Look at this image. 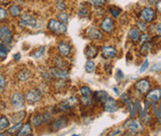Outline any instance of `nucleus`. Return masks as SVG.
Masks as SVG:
<instances>
[{"label": "nucleus", "instance_id": "1", "mask_svg": "<svg viewBox=\"0 0 161 136\" xmlns=\"http://www.w3.org/2000/svg\"><path fill=\"white\" fill-rule=\"evenodd\" d=\"M47 29L53 34L58 35H64L67 32L66 24L60 22L59 20L57 19H51L47 23Z\"/></svg>", "mask_w": 161, "mask_h": 136}, {"label": "nucleus", "instance_id": "2", "mask_svg": "<svg viewBox=\"0 0 161 136\" xmlns=\"http://www.w3.org/2000/svg\"><path fill=\"white\" fill-rule=\"evenodd\" d=\"M124 128L125 129H127L129 130L130 132L131 133H141L143 131L144 129V127H143V124L141 120H138V119H136V118H130V119H128L124 123Z\"/></svg>", "mask_w": 161, "mask_h": 136}, {"label": "nucleus", "instance_id": "3", "mask_svg": "<svg viewBox=\"0 0 161 136\" xmlns=\"http://www.w3.org/2000/svg\"><path fill=\"white\" fill-rule=\"evenodd\" d=\"M24 98L28 104H36L43 98V92L38 88H32L26 92Z\"/></svg>", "mask_w": 161, "mask_h": 136}, {"label": "nucleus", "instance_id": "4", "mask_svg": "<svg viewBox=\"0 0 161 136\" xmlns=\"http://www.w3.org/2000/svg\"><path fill=\"white\" fill-rule=\"evenodd\" d=\"M19 23L23 27L34 29V28H37L38 26V20L35 16L31 15V14L26 13V14H23V15H21Z\"/></svg>", "mask_w": 161, "mask_h": 136}, {"label": "nucleus", "instance_id": "5", "mask_svg": "<svg viewBox=\"0 0 161 136\" xmlns=\"http://www.w3.org/2000/svg\"><path fill=\"white\" fill-rule=\"evenodd\" d=\"M52 118V113L50 112H42V113H36L32 117V125L35 127H40L47 121H48Z\"/></svg>", "mask_w": 161, "mask_h": 136}, {"label": "nucleus", "instance_id": "6", "mask_svg": "<svg viewBox=\"0 0 161 136\" xmlns=\"http://www.w3.org/2000/svg\"><path fill=\"white\" fill-rule=\"evenodd\" d=\"M0 41L5 45H10L13 41V34L8 26L0 27Z\"/></svg>", "mask_w": 161, "mask_h": 136}, {"label": "nucleus", "instance_id": "7", "mask_svg": "<svg viewBox=\"0 0 161 136\" xmlns=\"http://www.w3.org/2000/svg\"><path fill=\"white\" fill-rule=\"evenodd\" d=\"M141 19L146 23H151L155 20L156 18V13L150 7H144V8L141 11Z\"/></svg>", "mask_w": 161, "mask_h": 136}, {"label": "nucleus", "instance_id": "8", "mask_svg": "<svg viewBox=\"0 0 161 136\" xmlns=\"http://www.w3.org/2000/svg\"><path fill=\"white\" fill-rule=\"evenodd\" d=\"M103 105V109L108 112H115L119 110V105L118 102L115 101V100L112 97H108L105 101L102 103Z\"/></svg>", "mask_w": 161, "mask_h": 136}, {"label": "nucleus", "instance_id": "9", "mask_svg": "<svg viewBox=\"0 0 161 136\" xmlns=\"http://www.w3.org/2000/svg\"><path fill=\"white\" fill-rule=\"evenodd\" d=\"M51 75L54 79H62V80H66L69 78V73L64 68H58V67H54L50 70Z\"/></svg>", "mask_w": 161, "mask_h": 136}, {"label": "nucleus", "instance_id": "10", "mask_svg": "<svg viewBox=\"0 0 161 136\" xmlns=\"http://www.w3.org/2000/svg\"><path fill=\"white\" fill-rule=\"evenodd\" d=\"M100 27H101V30L104 33L112 34V33L114 32V30H115V22L111 18L106 17V18H104L102 20Z\"/></svg>", "mask_w": 161, "mask_h": 136}, {"label": "nucleus", "instance_id": "11", "mask_svg": "<svg viewBox=\"0 0 161 136\" xmlns=\"http://www.w3.org/2000/svg\"><path fill=\"white\" fill-rule=\"evenodd\" d=\"M150 87H151V84L147 79H141L135 84L136 90L138 93H141V94H146V93H148V91L150 90Z\"/></svg>", "mask_w": 161, "mask_h": 136}, {"label": "nucleus", "instance_id": "12", "mask_svg": "<svg viewBox=\"0 0 161 136\" xmlns=\"http://www.w3.org/2000/svg\"><path fill=\"white\" fill-rule=\"evenodd\" d=\"M78 99L75 98V97H70L66 99L65 101H64L61 104L58 105V108L60 109V111L62 112H66V111H69L71 108L75 106L76 105L78 104Z\"/></svg>", "mask_w": 161, "mask_h": 136}, {"label": "nucleus", "instance_id": "13", "mask_svg": "<svg viewBox=\"0 0 161 136\" xmlns=\"http://www.w3.org/2000/svg\"><path fill=\"white\" fill-rule=\"evenodd\" d=\"M86 35L88 39L92 41H101L103 39V33L96 27H90L87 29Z\"/></svg>", "mask_w": 161, "mask_h": 136}, {"label": "nucleus", "instance_id": "14", "mask_svg": "<svg viewBox=\"0 0 161 136\" xmlns=\"http://www.w3.org/2000/svg\"><path fill=\"white\" fill-rule=\"evenodd\" d=\"M161 100V88H156L149 91L145 96V101L151 103H158Z\"/></svg>", "mask_w": 161, "mask_h": 136}, {"label": "nucleus", "instance_id": "15", "mask_svg": "<svg viewBox=\"0 0 161 136\" xmlns=\"http://www.w3.org/2000/svg\"><path fill=\"white\" fill-rule=\"evenodd\" d=\"M67 122H68V120L65 117H61L59 118H57L51 123V129L53 131H58L61 129V128L65 127Z\"/></svg>", "mask_w": 161, "mask_h": 136}, {"label": "nucleus", "instance_id": "16", "mask_svg": "<svg viewBox=\"0 0 161 136\" xmlns=\"http://www.w3.org/2000/svg\"><path fill=\"white\" fill-rule=\"evenodd\" d=\"M24 99L25 98L23 97V95L21 94V93L16 92V93H14L11 97V104L14 108L21 109L24 106Z\"/></svg>", "mask_w": 161, "mask_h": 136}, {"label": "nucleus", "instance_id": "17", "mask_svg": "<svg viewBox=\"0 0 161 136\" xmlns=\"http://www.w3.org/2000/svg\"><path fill=\"white\" fill-rule=\"evenodd\" d=\"M101 52H102V55L107 59L115 58V57L118 55V51L114 46H104L102 47Z\"/></svg>", "mask_w": 161, "mask_h": 136}, {"label": "nucleus", "instance_id": "18", "mask_svg": "<svg viewBox=\"0 0 161 136\" xmlns=\"http://www.w3.org/2000/svg\"><path fill=\"white\" fill-rule=\"evenodd\" d=\"M58 52L60 53V55L62 56H68L71 52V46L68 42L64 41H61L58 42Z\"/></svg>", "mask_w": 161, "mask_h": 136}, {"label": "nucleus", "instance_id": "19", "mask_svg": "<svg viewBox=\"0 0 161 136\" xmlns=\"http://www.w3.org/2000/svg\"><path fill=\"white\" fill-rule=\"evenodd\" d=\"M84 54H85L89 59L95 58L98 54V48L94 45H88L84 49Z\"/></svg>", "mask_w": 161, "mask_h": 136}, {"label": "nucleus", "instance_id": "20", "mask_svg": "<svg viewBox=\"0 0 161 136\" xmlns=\"http://www.w3.org/2000/svg\"><path fill=\"white\" fill-rule=\"evenodd\" d=\"M33 129H32V125L30 123H26L21 126L19 131L17 132V135L19 136H27V135H32Z\"/></svg>", "mask_w": 161, "mask_h": 136}, {"label": "nucleus", "instance_id": "21", "mask_svg": "<svg viewBox=\"0 0 161 136\" xmlns=\"http://www.w3.org/2000/svg\"><path fill=\"white\" fill-rule=\"evenodd\" d=\"M31 76H32V73H31V71L29 69H22V70H20L18 72V74H17L18 79L20 81H22V82L28 81L31 78Z\"/></svg>", "mask_w": 161, "mask_h": 136}, {"label": "nucleus", "instance_id": "22", "mask_svg": "<svg viewBox=\"0 0 161 136\" xmlns=\"http://www.w3.org/2000/svg\"><path fill=\"white\" fill-rule=\"evenodd\" d=\"M26 116H27L26 112H24V111H19L17 112H14V113L11 114V117H12L11 119H12L13 122L18 123V122H21V121H22L26 117Z\"/></svg>", "mask_w": 161, "mask_h": 136}, {"label": "nucleus", "instance_id": "23", "mask_svg": "<svg viewBox=\"0 0 161 136\" xmlns=\"http://www.w3.org/2000/svg\"><path fill=\"white\" fill-rule=\"evenodd\" d=\"M21 11L22 10H21V8L18 5L13 4L9 7V14L13 18H17V17L21 16Z\"/></svg>", "mask_w": 161, "mask_h": 136}, {"label": "nucleus", "instance_id": "24", "mask_svg": "<svg viewBox=\"0 0 161 136\" xmlns=\"http://www.w3.org/2000/svg\"><path fill=\"white\" fill-rule=\"evenodd\" d=\"M129 37L132 41H135V42L138 41L139 39H141V34L138 32V29H136V28L130 29L129 33Z\"/></svg>", "mask_w": 161, "mask_h": 136}, {"label": "nucleus", "instance_id": "25", "mask_svg": "<svg viewBox=\"0 0 161 136\" xmlns=\"http://www.w3.org/2000/svg\"><path fill=\"white\" fill-rule=\"evenodd\" d=\"M93 97H94L96 102H101V103H103L109 96H108V94L105 91H99V92H96L95 94L93 95Z\"/></svg>", "mask_w": 161, "mask_h": 136}, {"label": "nucleus", "instance_id": "26", "mask_svg": "<svg viewBox=\"0 0 161 136\" xmlns=\"http://www.w3.org/2000/svg\"><path fill=\"white\" fill-rule=\"evenodd\" d=\"M95 68H96L95 62L92 59H89V60L86 61V63H85V71L87 73H93Z\"/></svg>", "mask_w": 161, "mask_h": 136}, {"label": "nucleus", "instance_id": "27", "mask_svg": "<svg viewBox=\"0 0 161 136\" xmlns=\"http://www.w3.org/2000/svg\"><path fill=\"white\" fill-rule=\"evenodd\" d=\"M151 47H152L151 42H149V41L144 42V44H142V46L141 47V54L142 55H146L150 52Z\"/></svg>", "mask_w": 161, "mask_h": 136}, {"label": "nucleus", "instance_id": "28", "mask_svg": "<svg viewBox=\"0 0 161 136\" xmlns=\"http://www.w3.org/2000/svg\"><path fill=\"white\" fill-rule=\"evenodd\" d=\"M10 126V121L6 117H0V130H5Z\"/></svg>", "mask_w": 161, "mask_h": 136}, {"label": "nucleus", "instance_id": "29", "mask_svg": "<svg viewBox=\"0 0 161 136\" xmlns=\"http://www.w3.org/2000/svg\"><path fill=\"white\" fill-rule=\"evenodd\" d=\"M80 94L82 97H92V90L88 86H82L80 88Z\"/></svg>", "mask_w": 161, "mask_h": 136}, {"label": "nucleus", "instance_id": "30", "mask_svg": "<svg viewBox=\"0 0 161 136\" xmlns=\"http://www.w3.org/2000/svg\"><path fill=\"white\" fill-rule=\"evenodd\" d=\"M54 65H55V67H58V68H64V69H65V67H66V63H65V61L61 58L60 56H58V57H55L54 58Z\"/></svg>", "mask_w": 161, "mask_h": 136}, {"label": "nucleus", "instance_id": "31", "mask_svg": "<svg viewBox=\"0 0 161 136\" xmlns=\"http://www.w3.org/2000/svg\"><path fill=\"white\" fill-rule=\"evenodd\" d=\"M45 52H46V46H40L33 52L32 56L34 58H40V57H42L45 54Z\"/></svg>", "mask_w": 161, "mask_h": 136}, {"label": "nucleus", "instance_id": "32", "mask_svg": "<svg viewBox=\"0 0 161 136\" xmlns=\"http://www.w3.org/2000/svg\"><path fill=\"white\" fill-rule=\"evenodd\" d=\"M68 19H69V16H68V14L65 13V12H60L58 15V20H59L60 22L62 23H64V24H67L68 23Z\"/></svg>", "mask_w": 161, "mask_h": 136}, {"label": "nucleus", "instance_id": "33", "mask_svg": "<svg viewBox=\"0 0 161 136\" xmlns=\"http://www.w3.org/2000/svg\"><path fill=\"white\" fill-rule=\"evenodd\" d=\"M109 11H110V14L114 18H118L122 13V9L118 8V7H111V8L109 9Z\"/></svg>", "mask_w": 161, "mask_h": 136}, {"label": "nucleus", "instance_id": "34", "mask_svg": "<svg viewBox=\"0 0 161 136\" xmlns=\"http://www.w3.org/2000/svg\"><path fill=\"white\" fill-rule=\"evenodd\" d=\"M7 52H8V48L5 46V44H3V42L0 41V57H1V58L6 57Z\"/></svg>", "mask_w": 161, "mask_h": 136}, {"label": "nucleus", "instance_id": "35", "mask_svg": "<svg viewBox=\"0 0 161 136\" xmlns=\"http://www.w3.org/2000/svg\"><path fill=\"white\" fill-rule=\"evenodd\" d=\"M55 9L62 12V11H65L66 10V5L64 1H61V0H58V1L57 2V4H55Z\"/></svg>", "mask_w": 161, "mask_h": 136}, {"label": "nucleus", "instance_id": "36", "mask_svg": "<svg viewBox=\"0 0 161 136\" xmlns=\"http://www.w3.org/2000/svg\"><path fill=\"white\" fill-rule=\"evenodd\" d=\"M23 124L21 123V122H18L17 124H15L13 127H11V128H9L8 129V133L9 134H13V133H16L17 134V132L19 131V129L21 128V126H22Z\"/></svg>", "mask_w": 161, "mask_h": 136}, {"label": "nucleus", "instance_id": "37", "mask_svg": "<svg viewBox=\"0 0 161 136\" xmlns=\"http://www.w3.org/2000/svg\"><path fill=\"white\" fill-rule=\"evenodd\" d=\"M137 29H138V31L146 32L147 31V23L144 22V21H139L137 23Z\"/></svg>", "mask_w": 161, "mask_h": 136}, {"label": "nucleus", "instance_id": "38", "mask_svg": "<svg viewBox=\"0 0 161 136\" xmlns=\"http://www.w3.org/2000/svg\"><path fill=\"white\" fill-rule=\"evenodd\" d=\"M88 1L91 5H93L95 7H101L105 4L106 0H88Z\"/></svg>", "mask_w": 161, "mask_h": 136}, {"label": "nucleus", "instance_id": "39", "mask_svg": "<svg viewBox=\"0 0 161 136\" xmlns=\"http://www.w3.org/2000/svg\"><path fill=\"white\" fill-rule=\"evenodd\" d=\"M6 84H7V82H6L5 76L2 75V74H0V91H3L5 89Z\"/></svg>", "mask_w": 161, "mask_h": 136}, {"label": "nucleus", "instance_id": "40", "mask_svg": "<svg viewBox=\"0 0 161 136\" xmlns=\"http://www.w3.org/2000/svg\"><path fill=\"white\" fill-rule=\"evenodd\" d=\"M7 17H8V13H7V11L4 8H1V7H0V22L6 20Z\"/></svg>", "mask_w": 161, "mask_h": 136}, {"label": "nucleus", "instance_id": "41", "mask_svg": "<svg viewBox=\"0 0 161 136\" xmlns=\"http://www.w3.org/2000/svg\"><path fill=\"white\" fill-rule=\"evenodd\" d=\"M148 66H149V61H148V59H145L144 62H143V64H142V67H141V69H139V73H143L145 70H147Z\"/></svg>", "mask_w": 161, "mask_h": 136}, {"label": "nucleus", "instance_id": "42", "mask_svg": "<svg viewBox=\"0 0 161 136\" xmlns=\"http://www.w3.org/2000/svg\"><path fill=\"white\" fill-rule=\"evenodd\" d=\"M139 41H141L142 44H144V42L148 41H149V35H148V34H146V33L142 34V35H141V39H139Z\"/></svg>", "mask_w": 161, "mask_h": 136}, {"label": "nucleus", "instance_id": "43", "mask_svg": "<svg viewBox=\"0 0 161 136\" xmlns=\"http://www.w3.org/2000/svg\"><path fill=\"white\" fill-rule=\"evenodd\" d=\"M151 71H156V72H161V62H157L151 67Z\"/></svg>", "mask_w": 161, "mask_h": 136}, {"label": "nucleus", "instance_id": "44", "mask_svg": "<svg viewBox=\"0 0 161 136\" xmlns=\"http://www.w3.org/2000/svg\"><path fill=\"white\" fill-rule=\"evenodd\" d=\"M79 15L81 17H87V15H88V10L86 8H81L80 11H79Z\"/></svg>", "mask_w": 161, "mask_h": 136}, {"label": "nucleus", "instance_id": "45", "mask_svg": "<svg viewBox=\"0 0 161 136\" xmlns=\"http://www.w3.org/2000/svg\"><path fill=\"white\" fill-rule=\"evenodd\" d=\"M155 8L157 10V12H159L161 14V0H157L155 3Z\"/></svg>", "mask_w": 161, "mask_h": 136}, {"label": "nucleus", "instance_id": "46", "mask_svg": "<svg viewBox=\"0 0 161 136\" xmlns=\"http://www.w3.org/2000/svg\"><path fill=\"white\" fill-rule=\"evenodd\" d=\"M117 77H118V79H123V78L125 77L124 73L122 72V70H120V69L117 70Z\"/></svg>", "mask_w": 161, "mask_h": 136}, {"label": "nucleus", "instance_id": "47", "mask_svg": "<svg viewBox=\"0 0 161 136\" xmlns=\"http://www.w3.org/2000/svg\"><path fill=\"white\" fill-rule=\"evenodd\" d=\"M155 32L158 35H161V22L159 24L156 25V28H155Z\"/></svg>", "mask_w": 161, "mask_h": 136}, {"label": "nucleus", "instance_id": "48", "mask_svg": "<svg viewBox=\"0 0 161 136\" xmlns=\"http://www.w3.org/2000/svg\"><path fill=\"white\" fill-rule=\"evenodd\" d=\"M158 120L161 123V102H159V105H158Z\"/></svg>", "mask_w": 161, "mask_h": 136}, {"label": "nucleus", "instance_id": "49", "mask_svg": "<svg viewBox=\"0 0 161 136\" xmlns=\"http://www.w3.org/2000/svg\"><path fill=\"white\" fill-rule=\"evenodd\" d=\"M10 0H0V5H7Z\"/></svg>", "mask_w": 161, "mask_h": 136}, {"label": "nucleus", "instance_id": "50", "mask_svg": "<svg viewBox=\"0 0 161 136\" xmlns=\"http://www.w3.org/2000/svg\"><path fill=\"white\" fill-rule=\"evenodd\" d=\"M20 58H21V54L20 53H16L15 55H14V59H15V61H19Z\"/></svg>", "mask_w": 161, "mask_h": 136}, {"label": "nucleus", "instance_id": "51", "mask_svg": "<svg viewBox=\"0 0 161 136\" xmlns=\"http://www.w3.org/2000/svg\"><path fill=\"white\" fill-rule=\"evenodd\" d=\"M121 134V130H116V131H112L110 133V135H119Z\"/></svg>", "mask_w": 161, "mask_h": 136}, {"label": "nucleus", "instance_id": "52", "mask_svg": "<svg viewBox=\"0 0 161 136\" xmlns=\"http://www.w3.org/2000/svg\"><path fill=\"white\" fill-rule=\"evenodd\" d=\"M156 1H157V0H148V2H149V4H155L156 3Z\"/></svg>", "mask_w": 161, "mask_h": 136}, {"label": "nucleus", "instance_id": "53", "mask_svg": "<svg viewBox=\"0 0 161 136\" xmlns=\"http://www.w3.org/2000/svg\"><path fill=\"white\" fill-rule=\"evenodd\" d=\"M113 90H114V92L116 93L117 95H120V92H119V89H118V88H114Z\"/></svg>", "mask_w": 161, "mask_h": 136}]
</instances>
